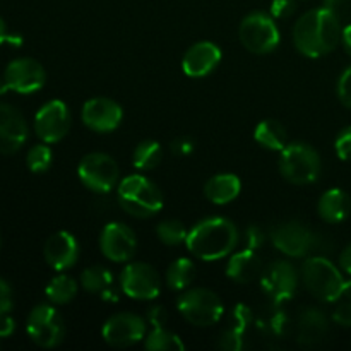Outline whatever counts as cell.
I'll return each mask as SVG.
<instances>
[{"instance_id": "4", "label": "cell", "mask_w": 351, "mask_h": 351, "mask_svg": "<svg viewBox=\"0 0 351 351\" xmlns=\"http://www.w3.org/2000/svg\"><path fill=\"white\" fill-rule=\"evenodd\" d=\"M302 281L308 293L328 304L341 298L346 283L341 271L326 257H308L302 266Z\"/></svg>"}, {"instance_id": "33", "label": "cell", "mask_w": 351, "mask_h": 351, "mask_svg": "<svg viewBox=\"0 0 351 351\" xmlns=\"http://www.w3.org/2000/svg\"><path fill=\"white\" fill-rule=\"evenodd\" d=\"M335 149L339 160H351V125L345 127V129L338 134V137H336L335 141Z\"/></svg>"}, {"instance_id": "38", "label": "cell", "mask_w": 351, "mask_h": 351, "mask_svg": "<svg viewBox=\"0 0 351 351\" xmlns=\"http://www.w3.org/2000/svg\"><path fill=\"white\" fill-rule=\"evenodd\" d=\"M243 240H245V249L256 250L263 247L264 243V233L259 226H249L243 233Z\"/></svg>"}, {"instance_id": "8", "label": "cell", "mask_w": 351, "mask_h": 351, "mask_svg": "<svg viewBox=\"0 0 351 351\" xmlns=\"http://www.w3.org/2000/svg\"><path fill=\"white\" fill-rule=\"evenodd\" d=\"M26 331L34 345L41 348H55L65 338V322L57 308L41 304L27 315Z\"/></svg>"}, {"instance_id": "10", "label": "cell", "mask_w": 351, "mask_h": 351, "mask_svg": "<svg viewBox=\"0 0 351 351\" xmlns=\"http://www.w3.org/2000/svg\"><path fill=\"white\" fill-rule=\"evenodd\" d=\"M122 291L134 300H154L161 291L160 274L146 263H130L120 274Z\"/></svg>"}, {"instance_id": "29", "label": "cell", "mask_w": 351, "mask_h": 351, "mask_svg": "<svg viewBox=\"0 0 351 351\" xmlns=\"http://www.w3.org/2000/svg\"><path fill=\"white\" fill-rule=\"evenodd\" d=\"M144 346L151 351H184L185 345L175 332L168 331L165 326H154L153 331L144 338Z\"/></svg>"}, {"instance_id": "3", "label": "cell", "mask_w": 351, "mask_h": 351, "mask_svg": "<svg viewBox=\"0 0 351 351\" xmlns=\"http://www.w3.org/2000/svg\"><path fill=\"white\" fill-rule=\"evenodd\" d=\"M117 197L127 215L146 219L158 215L163 208V194L160 189L143 175H129L117 189Z\"/></svg>"}, {"instance_id": "26", "label": "cell", "mask_w": 351, "mask_h": 351, "mask_svg": "<svg viewBox=\"0 0 351 351\" xmlns=\"http://www.w3.org/2000/svg\"><path fill=\"white\" fill-rule=\"evenodd\" d=\"M195 278V266L187 257L173 261L167 271V285L170 290L182 291L187 290Z\"/></svg>"}, {"instance_id": "42", "label": "cell", "mask_w": 351, "mask_h": 351, "mask_svg": "<svg viewBox=\"0 0 351 351\" xmlns=\"http://www.w3.org/2000/svg\"><path fill=\"white\" fill-rule=\"evenodd\" d=\"M339 267L351 276V245L346 247L339 256Z\"/></svg>"}, {"instance_id": "22", "label": "cell", "mask_w": 351, "mask_h": 351, "mask_svg": "<svg viewBox=\"0 0 351 351\" xmlns=\"http://www.w3.org/2000/svg\"><path fill=\"white\" fill-rule=\"evenodd\" d=\"M317 213L326 223L331 225L345 221L351 213L350 195L341 189L326 191L317 202Z\"/></svg>"}, {"instance_id": "34", "label": "cell", "mask_w": 351, "mask_h": 351, "mask_svg": "<svg viewBox=\"0 0 351 351\" xmlns=\"http://www.w3.org/2000/svg\"><path fill=\"white\" fill-rule=\"evenodd\" d=\"M12 307H14L12 290H10L9 283L0 278V319L7 317L9 312L12 311Z\"/></svg>"}, {"instance_id": "45", "label": "cell", "mask_w": 351, "mask_h": 351, "mask_svg": "<svg viewBox=\"0 0 351 351\" xmlns=\"http://www.w3.org/2000/svg\"><path fill=\"white\" fill-rule=\"evenodd\" d=\"M12 40H14V38L10 36L9 31H7L5 23H3V19L0 17V45L5 43V41H12Z\"/></svg>"}, {"instance_id": "43", "label": "cell", "mask_w": 351, "mask_h": 351, "mask_svg": "<svg viewBox=\"0 0 351 351\" xmlns=\"http://www.w3.org/2000/svg\"><path fill=\"white\" fill-rule=\"evenodd\" d=\"M14 331V321L7 315V317L0 319V338H5Z\"/></svg>"}, {"instance_id": "19", "label": "cell", "mask_w": 351, "mask_h": 351, "mask_svg": "<svg viewBox=\"0 0 351 351\" xmlns=\"http://www.w3.org/2000/svg\"><path fill=\"white\" fill-rule=\"evenodd\" d=\"M43 256L51 269L62 271L71 269L79 259V243L75 237L69 232H57L45 242Z\"/></svg>"}, {"instance_id": "11", "label": "cell", "mask_w": 351, "mask_h": 351, "mask_svg": "<svg viewBox=\"0 0 351 351\" xmlns=\"http://www.w3.org/2000/svg\"><path fill=\"white\" fill-rule=\"evenodd\" d=\"M71 129V112L62 99L45 103L34 117V132L43 143H60Z\"/></svg>"}, {"instance_id": "20", "label": "cell", "mask_w": 351, "mask_h": 351, "mask_svg": "<svg viewBox=\"0 0 351 351\" xmlns=\"http://www.w3.org/2000/svg\"><path fill=\"white\" fill-rule=\"evenodd\" d=\"M221 62V50L213 41H199L185 51L182 69L189 77H206Z\"/></svg>"}, {"instance_id": "24", "label": "cell", "mask_w": 351, "mask_h": 351, "mask_svg": "<svg viewBox=\"0 0 351 351\" xmlns=\"http://www.w3.org/2000/svg\"><path fill=\"white\" fill-rule=\"evenodd\" d=\"M261 274V261L256 256V250L243 249L233 254L226 266V276L235 283L247 285L256 280Z\"/></svg>"}, {"instance_id": "28", "label": "cell", "mask_w": 351, "mask_h": 351, "mask_svg": "<svg viewBox=\"0 0 351 351\" xmlns=\"http://www.w3.org/2000/svg\"><path fill=\"white\" fill-rule=\"evenodd\" d=\"M45 293L51 304L65 305L74 300V297L77 295V283L74 278L67 276V274H58V276L51 278L50 283L45 288Z\"/></svg>"}, {"instance_id": "39", "label": "cell", "mask_w": 351, "mask_h": 351, "mask_svg": "<svg viewBox=\"0 0 351 351\" xmlns=\"http://www.w3.org/2000/svg\"><path fill=\"white\" fill-rule=\"evenodd\" d=\"M332 319L343 328H351V300L341 302L332 312Z\"/></svg>"}, {"instance_id": "23", "label": "cell", "mask_w": 351, "mask_h": 351, "mask_svg": "<svg viewBox=\"0 0 351 351\" xmlns=\"http://www.w3.org/2000/svg\"><path fill=\"white\" fill-rule=\"evenodd\" d=\"M242 191V182L233 173H219L209 178L204 185V195L209 202L225 206L235 201Z\"/></svg>"}, {"instance_id": "5", "label": "cell", "mask_w": 351, "mask_h": 351, "mask_svg": "<svg viewBox=\"0 0 351 351\" xmlns=\"http://www.w3.org/2000/svg\"><path fill=\"white\" fill-rule=\"evenodd\" d=\"M280 171L285 180L293 185L314 184L322 171L317 151L305 143H291L281 149Z\"/></svg>"}, {"instance_id": "41", "label": "cell", "mask_w": 351, "mask_h": 351, "mask_svg": "<svg viewBox=\"0 0 351 351\" xmlns=\"http://www.w3.org/2000/svg\"><path fill=\"white\" fill-rule=\"evenodd\" d=\"M171 149H173L175 154H180V156H185V154H191L194 146H192V141L189 139H178L171 144Z\"/></svg>"}, {"instance_id": "21", "label": "cell", "mask_w": 351, "mask_h": 351, "mask_svg": "<svg viewBox=\"0 0 351 351\" xmlns=\"http://www.w3.org/2000/svg\"><path fill=\"white\" fill-rule=\"evenodd\" d=\"M298 343L302 346H317L329 332V319L321 308H305L298 317Z\"/></svg>"}, {"instance_id": "32", "label": "cell", "mask_w": 351, "mask_h": 351, "mask_svg": "<svg viewBox=\"0 0 351 351\" xmlns=\"http://www.w3.org/2000/svg\"><path fill=\"white\" fill-rule=\"evenodd\" d=\"M51 161H53V153L47 146V143L36 144L27 151L26 165L33 173H45L47 170H50Z\"/></svg>"}, {"instance_id": "47", "label": "cell", "mask_w": 351, "mask_h": 351, "mask_svg": "<svg viewBox=\"0 0 351 351\" xmlns=\"http://www.w3.org/2000/svg\"><path fill=\"white\" fill-rule=\"evenodd\" d=\"M341 298H345V300H351V281H346L345 283V290H343Z\"/></svg>"}, {"instance_id": "40", "label": "cell", "mask_w": 351, "mask_h": 351, "mask_svg": "<svg viewBox=\"0 0 351 351\" xmlns=\"http://www.w3.org/2000/svg\"><path fill=\"white\" fill-rule=\"evenodd\" d=\"M147 319L154 326H165V319H167V312H165L163 307H153L149 312H147Z\"/></svg>"}, {"instance_id": "30", "label": "cell", "mask_w": 351, "mask_h": 351, "mask_svg": "<svg viewBox=\"0 0 351 351\" xmlns=\"http://www.w3.org/2000/svg\"><path fill=\"white\" fill-rule=\"evenodd\" d=\"M81 287L89 293L103 295L113 287V276L106 267H86L81 273Z\"/></svg>"}, {"instance_id": "46", "label": "cell", "mask_w": 351, "mask_h": 351, "mask_svg": "<svg viewBox=\"0 0 351 351\" xmlns=\"http://www.w3.org/2000/svg\"><path fill=\"white\" fill-rule=\"evenodd\" d=\"M343 2H345V0H324L326 7H329V9H332V10H336V7L341 5Z\"/></svg>"}, {"instance_id": "35", "label": "cell", "mask_w": 351, "mask_h": 351, "mask_svg": "<svg viewBox=\"0 0 351 351\" xmlns=\"http://www.w3.org/2000/svg\"><path fill=\"white\" fill-rule=\"evenodd\" d=\"M338 96L343 105L351 110V67L346 69L338 81Z\"/></svg>"}, {"instance_id": "1", "label": "cell", "mask_w": 351, "mask_h": 351, "mask_svg": "<svg viewBox=\"0 0 351 351\" xmlns=\"http://www.w3.org/2000/svg\"><path fill=\"white\" fill-rule=\"evenodd\" d=\"M341 41V24L338 14L329 7L305 12L293 27L295 48L308 58L331 53Z\"/></svg>"}, {"instance_id": "36", "label": "cell", "mask_w": 351, "mask_h": 351, "mask_svg": "<svg viewBox=\"0 0 351 351\" xmlns=\"http://www.w3.org/2000/svg\"><path fill=\"white\" fill-rule=\"evenodd\" d=\"M243 341H242V328H233V329H228V331L223 335V339L221 343H219V346L225 350H240L242 348Z\"/></svg>"}, {"instance_id": "14", "label": "cell", "mask_w": 351, "mask_h": 351, "mask_svg": "<svg viewBox=\"0 0 351 351\" xmlns=\"http://www.w3.org/2000/svg\"><path fill=\"white\" fill-rule=\"evenodd\" d=\"M261 287L274 304H283L297 291L298 274L287 261H274L261 274Z\"/></svg>"}, {"instance_id": "17", "label": "cell", "mask_w": 351, "mask_h": 351, "mask_svg": "<svg viewBox=\"0 0 351 351\" xmlns=\"http://www.w3.org/2000/svg\"><path fill=\"white\" fill-rule=\"evenodd\" d=\"M82 122L95 132H113L122 123L123 112L117 101L110 98H91L82 106Z\"/></svg>"}, {"instance_id": "16", "label": "cell", "mask_w": 351, "mask_h": 351, "mask_svg": "<svg viewBox=\"0 0 351 351\" xmlns=\"http://www.w3.org/2000/svg\"><path fill=\"white\" fill-rule=\"evenodd\" d=\"M273 243L285 256L305 257L314 250L315 235L304 223L288 221L274 228Z\"/></svg>"}, {"instance_id": "7", "label": "cell", "mask_w": 351, "mask_h": 351, "mask_svg": "<svg viewBox=\"0 0 351 351\" xmlns=\"http://www.w3.org/2000/svg\"><path fill=\"white\" fill-rule=\"evenodd\" d=\"M239 38L250 53L267 55L280 45V29L269 14L250 12L240 23Z\"/></svg>"}, {"instance_id": "12", "label": "cell", "mask_w": 351, "mask_h": 351, "mask_svg": "<svg viewBox=\"0 0 351 351\" xmlns=\"http://www.w3.org/2000/svg\"><path fill=\"white\" fill-rule=\"evenodd\" d=\"M5 88L19 93V95H31L40 91L47 82V72L43 65L29 57H21L10 62L3 72Z\"/></svg>"}, {"instance_id": "48", "label": "cell", "mask_w": 351, "mask_h": 351, "mask_svg": "<svg viewBox=\"0 0 351 351\" xmlns=\"http://www.w3.org/2000/svg\"><path fill=\"white\" fill-rule=\"evenodd\" d=\"M0 249H2V235H0Z\"/></svg>"}, {"instance_id": "2", "label": "cell", "mask_w": 351, "mask_h": 351, "mask_svg": "<svg viewBox=\"0 0 351 351\" xmlns=\"http://www.w3.org/2000/svg\"><path fill=\"white\" fill-rule=\"evenodd\" d=\"M237 243L239 230L230 219L225 218L202 219L189 232L185 240L189 252L208 263L230 256Z\"/></svg>"}, {"instance_id": "18", "label": "cell", "mask_w": 351, "mask_h": 351, "mask_svg": "<svg viewBox=\"0 0 351 351\" xmlns=\"http://www.w3.org/2000/svg\"><path fill=\"white\" fill-rule=\"evenodd\" d=\"M27 139V123L23 113L7 103H0V154H14Z\"/></svg>"}, {"instance_id": "25", "label": "cell", "mask_w": 351, "mask_h": 351, "mask_svg": "<svg viewBox=\"0 0 351 351\" xmlns=\"http://www.w3.org/2000/svg\"><path fill=\"white\" fill-rule=\"evenodd\" d=\"M254 139H256V143H259V146L266 147L269 151H280V153L288 144L287 129L283 127V123L273 119L263 120L256 127V130H254Z\"/></svg>"}, {"instance_id": "13", "label": "cell", "mask_w": 351, "mask_h": 351, "mask_svg": "<svg viewBox=\"0 0 351 351\" xmlns=\"http://www.w3.org/2000/svg\"><path fill=\"white\" fill-rule=\"evenodd\" d=\"M101 336L110 346L127 348L146 338V322L132 312H120L105 322Z\"/></svg>"}, {"instance_id": "9", "label": "cell", "mask_w": 351, "mask_h": 351, "mask_svg": "<svg viewBox=\"0 0 351 351\" xmlns=\"http://www.w3.org/2000/svg\"><path fill=\"white\" fill-rule=\"evenodd\" d=\"M79 180L84 187L96 194H108L117 187L120 170L117 161L105 153H89L81 160L77 167Z\"/></svg>"}, {"instance_id": "44", "label": "cell", "mask_w": 351, "mask_h": 351, "mask_svg": "<svg viewBox=\"0 0 351 351\" xmlns=\"http://www.w3.org/2000/svg\"><path fill=\"white\" fill-rule=\"evenodd\" d=\"M341 41H343V47H345L346 53L351 57V24H348V26L341 31Z\"/></svg>"}, {"instance_id": "37", "label": "cell", "mask_w": 351, "mask_h": 351, "mask_svg": "<svg viewBox=\"0 0 351 351\" xmlns=\"http://www.w3.org/2000/svg\"><path fill=\"white\" fill-rule=\"evenodd\" d=\"M295 9H297L295 0H273L271 2V16L276 17V19L290 17L295 12Z\"/></svg>"}, {"instance_id": "31", "label": "cell", "mask_w": 351, "mask_h": 351, "mask_svg": "<svg viewBox=\"0 0 351 351\" xmlns=\"http://www.w3.org/2000/svg\"><path fill=\"white\" fill-rule=\"evenodd\" d=\"M156 235L165 245H180L187 240V228L182 221H177V219H167V221H161L156 228Z\"/></svg>"}, {"instance_id": "6", "label": "cell", "mask_w": 351, "mask_h": 351, "mask_svg": "<svg viewBox=\"0 0 351 351\" xmlns=\"http://www.w3.org/2000/svg\"><path fill=\"white\" fill-rule=\"evenodd\" d=\"M177 308L182 317L195 328H211L225 312L219 295L208 288H187L178 297Z\"/></svg>"}, {"instance_id": "15", "label": "cell", "mask_w": 351, "mask_h": 351, "mask_svg": "<svg viewBox=\"0 0 351 351\" xmlns=\"http://www.w3.org/2000/svg\"><path fill=\"white\" fill-rule=\"evenodd\" d=\"M101 254L112 263H127L137 250V239L132 230L119 221L108 223L99 235Z\"/></svg>"}, {"instance_id": "27", "label": "cell", "mask_w": 351, "mask_h": 351, "mask_svg": "<svg viewBox=\"0 0 351 351\" xmlns=\"http://www.w3.org/2000/svg\"><path fill=\"white\" fill-rule=\"evenodd\" d=\"M163 161V147L156 141H143L137 144L132 154V163L137 170L149 171L154 170Z\"/></svg>"}]
</instances>
